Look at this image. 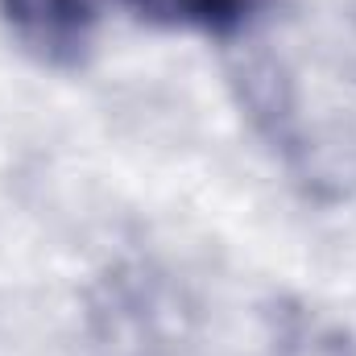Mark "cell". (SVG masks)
<instances>
[{"label":"cell","mask_w":356,"mask_h":356,"mask_svg":"<svg viewBox=\"0 0 356 356\" xmlns=\"http://www.w3.org/2000/svg\"><path fill=\"white\" fill-rule=\"evenodd\" d=\"M158 294L145 282V273H112L95 311H91V336L99 356H162V315Z\"/></svg>","instance_id":"obj_1"},{"label":"cell","mask_w":356,"mask_h":356,"mask_svg":"<svg viewBox=\"0 0 356 356\" xmlns=\"http://www.w3.org/2000/svg\"><path fill=\"white\" fill-rule=\"evenodd\" d=\"M137 17L170 29H199V33H232L245 25L253 0H120Z\"/></svg>","instance_id":"obj_3"},{"label":"cell","mask_w":356,"mask_h":356,"mask_svg":"<svg viewBox=\"0 0 356 356\" xmlns=\"http://www.w3.org/2000/svg\"><path fill=\"white\" fill-rule=\"evenodd\" d=\"M0 17L46 67H79L88 58L95 25L88 0H0Z\"/></svg>","instance_id":"obj_2"}]
</instances>
